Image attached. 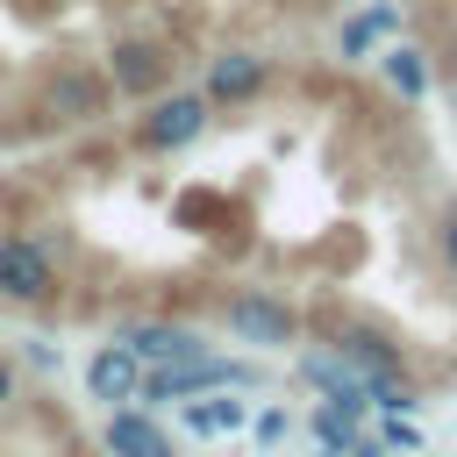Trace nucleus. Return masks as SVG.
Instances as JSON below:
<instances>
[{
    "label": "nucleus",
    "instance_id": "15",
    "mask_svg": "<svg viewBox=\"0 0 457 457\" xmlns=\"http://www.w3.org/2000/svg\"><path fill=\"white\" fill-rule=\"evenodd\" d=\"M400 29V7H364L357 21H343V57H364L378 36H393Z\"/></svg>",
    "mask_w": 457,
    "mask_h": 457
},
{
    "label": "nucleus",
    "instance_id": "9",
    "mask_svg": "<svg viewBox=\"0 0 457 457\" xmlns=\"http://www.w3.org/2000/svg\"><path fill=\"white\" fill-rule=\"evenodd\" d=\"M136 386H143V357L129 350V343H107V350H93V364H86V393L93 400H136Z\"/></svg>",
    "mask_w": 457,
    "mask_h": 457
},
{
    "label": "nucleus",
    "instance_id": "12",
    "mask_svg": "<svg viewBox=\"0 0 457 457\" xmlns=\"http://www.w3.org/2000/svg\"><path fill=\"white\" fill-rule=\"evenodd\" d=\"M336 357H343V364H357L364 378H400L393 343H386V336H371V328H343V336H336Z\"/></svg>",
    "mask_w": 457,
    "mask_h": 457
},
{
    "label": "nucleus",
    "instance_id": "14",
    "mask_svg": "<svg viewBox=\"0 0 457 457\" xmlns=\"http://www.w3.org/2000/svg\"><path fill=\"white\" fill-rule=\"evenodd\" d=\"M378 64H386V79H393V93H400V100H421V93H428V57H421L414 43H393Z\"/></svg>",
    "mask_w": 457,
    "mask_h": 457
},
{
    "label": "nucleus",
    "instance_id": "1",
    "mask_svg": "<svg viewBox=\"0 0 457 457\" xmlns=\"http://www.w3.org/2000/svg\"><path fill=\"white\" fill-rule=\"evenodd\" d=\"M250 393L257 386V364H236V357H207V350H193V357H179V364H143V386H136V400H193V393Z\"/></svg>",
    "mask_w": 457,
    "mask_h": 457
},
{
    "label": "nucleus",
    "instance_id": "19",
    "mask_svg": "<svg viewBox=\"0 0 457 457\" xmlns=\"http://www.w3.org/2000/svg\"><path fill=\"white\" fill-rule=\"evenodd\" d=\"M386 443H400V450H421V428H407V421L393 414V421H386Z\"/></svg>",
    "mask_w": 457,
    "mask_h": 457
},
{
    "label": "nucleus",
    "instance_id": "20",
    "mask_svg": "<svg viewBox=\"0 0 457 457\" xmlns=\"http://www.w3.org/2000/svg\"><path fill=\"white\" fill-rule=\"evenodd\" d=\"M343 457H386V443H378V436H350V450H343Z\"/></svg>",
    "mask_w": 457,
    "mask_h": 457
},
{
    "label": "nucleus",
    "instance_id": "4",
    "mask_svg": "<svg viewBox=\"0 0 457 457\" xmlns=\"http://www.w3.org/2000/svg\"><path fill=\"white\" fill-rule=\"evenodd\" d=\"M221 321H228V328H236L243 343H293V336H300V314H293L286 300L257 293V286L228 293V300H221Z\"/></svg>",
    "mask_w": 457,
    "mask_h": 457
},
{
    "label": "nucleus",
    "instance_id": "13",
    "mask_svg": "<svg viewBox=\"0 0 457 457\" xmlns=\"http://www.w3.org/2000/svg\"><path fill=\"white\" fill-rule=\"evenodd\" d=\"M243 421H250V400H228V386H221V400H186L193 436H236Z\"/></svg>",
    "mask_w": 457,
    "mask_h": 457
},
{
    "label": "nucleus",
    "instance_id": "16",
    "mask_svg": "<svg viewBox=\"0 0 457 457\" xmlns=\"http://www.w3.org/2000/svg\"><path fill=\"white\" fill-rule=\"evenodd\" d=\"M307 436L336 457V450H350V436H357V414H343V407H321V414H307Z\"/></svg>",
    "mask_w": 457,
    "mask_h": 457
},
{
    "label": "nucleus",
    "instance_id": "21",
    "mask_svg": "<svg viewBox=\"0 0 457 457\" xmlns=\"http://www.w3.org/2000/svg\"><path fill=\"white\" fill-rule=\"evenodd\" d=\"M7 400H14V364L0 357V407H7Z\"/></svg>",
    "mask_w": 457,
    "mask_h": 457
},
{
    "label": "nucleus",
    "instance_id": "8",
    "mask_svg": "<svg viewBox=\"0 0 457 457\" xmlns=\"http://www.w3.org/2000/svg\"><path fill=\"white\" fill-rule=\"evenodd\" d=\"M100 443H107V457H179V443H171L143 407H107Z\"/></svg>",
    "mask_w": 457,
    "mask_h": 457
},
{
    "label": "nucleus",
    "instance_id": "7",
    "mask_svg": "<svg viewBox=\"0 0 457 457\" xmlns=\"http://www.w3.org/2000/svg\"><path fill=\"white\" fill-rule=\"evenodd\" d=\"M107 71H79V64H64V71H50V86H43V107L57 114V121H93L100 107H107Z\"/></svg>",
    "mask_w": 457,
    "mask_h": 457
},
{
    "label": "nucleus",
    "instance_id": "10",
    "mask_svg": "<svg viewBox=\"0 0 457 457\" xmlns=\"http://www.w3.org/2000/svg\"><path fill=\"white\" fill-rule=\"evenodd\" d=\"M257 86H264V57H257V50H221V57L207 64V86H200V93H207L214 107H236V100H250Z\"/></svg>",
    "mask_w": 457,
    "mask_h": 457
},
{
    "label": "nucleus",
    "instance_id": "11",
    "mask_svg": "<svg viewBox=\"0 0 457 457\" xmlns=\"http://www.w3.org/2000/svg\"><path fill=\"white\" fill-rule=\"evenodd\" d=\"M121 343L143 357V364H179V357H193V350H207L186 321H129L121 328Z\"/></svg>",
    "mask_w": 457,
    "mask_h": 457
},
{
    "label": "nucleus",
    "instance_id": "3",
    "mask_svg": "<svg viewBox=\"0 0 457 457\" xmlns=\"http://www.w3.org/2000/svg\"><path fill=\"white\" fill-rule=\"evenodd\" d=\"M207 114H214V100L207 93H150V114L136 121V143L143 150H186L200 129H207Z\"/></svg>",
    "mask_w": 457,
    "mask_h": 457
},
{
    "label": "nucleus",
    "instance_id": "6",
    "mask_svg": "<svg viewBox=\"0 0 457 457\" xmlns=\"http://www.w3.org/2000/svg\"><path fill=\"white\" fill-rule=\"evenodd\" d=\"M300 378H307L328 407H343V414H364V407H371V378H364L357 364H343L336 350H300Z\"/></svg>",
    "mask_w": 457,
    "mask_h": 457
},
{
    "label": "nucleus",
    "instance_id": "18",
    "mask_svg": "<svg viewBox=\"0 0 457 457\" xmlns=\"http://www.w3.org/2000/svg\"><path fill=\"white\" fill-rule=\"evenodd\" d=\"M443 264H450V278H457V207H443Z\"/></svg>",
    "mask_w": 457,
    "mask_h": 457
},
{
    "label": "nucleus",
    "instance_id": "5",
    "mask_svg": "<svg viewBox=\"0 0 457 457\" xmlns=\"http://www.w3.org/2000/svg\"><path fill=\"white\" fill-rule=\"evenodd\" d=\"M164 79H171V57H164V43H150V36H121V43L107 50V86H114V93H129V100H150Z\"/></svg>",
    "mask_w": 457,
    "mask_h": 457
},
{
    "label": "nucleus",
    "instance_id": "17",
    "mask_svg": "<svg viewBox=\"0 0 457 457\" xmlns=\"http://www.w3.org/2000/svg\"><path fill=\"white\" fill-rule=\"evenodd\" d=\"M250 428H257V443H278V436L293 428V414H286V407H264V414H250Z\"/></svg>",
    "mask_w": 457,
    "mask_h": 457
},
{
    "label": "nucleus",
    "instance_id": "2",
    "mask_svg": "<svg viewBox=\"0 0 457 457\" xmlns=\"http://www.w3.org/2000/svg\"><path fill=\"white\" fill-rule=\"evenodd\" d=\"M0 300L7 307H50L57 300V264L36 236H0Z\"/></svg>",
    "mask_w": 457,
    "mask_h": 457
}]
</instances>
